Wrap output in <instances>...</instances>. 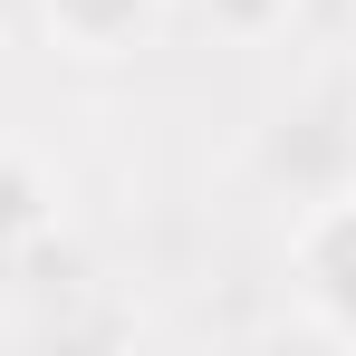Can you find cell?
Masks as SVG:
<instances>
[{
  "mask_svg": "<svg viewBox=\"0 0 356 356\" xmlns=\"http://www.w3.org/2000/svg\"><path fill=\"white\" fill-rule=\"evenodd\" d=\"M289 289L318 337L356 347V183L308 193V212L289 222Z\"/></svg>",
  "mask_w": 356,
  "mask_h": 356,
  "instance_id": "obj_1",
  "label": "cell"
},
{
  "mask_svg": "<svg viewBox=\"0 0 356 356\" xmlns=\"http://www.w3.org/2000/svg\"><path fill=\"white\" fill-rule=\"evenodd\" d=\"M174 0H39V29L58 58H87V67H116V58H145L164 39Z\"/></svg>",
  "mask_w": 356,
  "mask_h": 356,
  "instance_id": "obj_2",
  "label": "cell"
},
{
  "mask_svg": "<svg viewBox=\"0 0 356 356\" xmlns=\"http://www.w3.org/2000/svg\"><path fill=\"white\" fill-rule=\"evenodd\" d=\"M202 10H212V29H222V39H241V49L280 39V29L298 19V0H202Z\"/></svg>",
  "mask_w": 356,
  "mask_h": 356,
  "instance_id": "obj_4",
  "label": "cell"
},
{
  "mask_svg": "<svg viewBox=\"0 0 356 356\" xmlns=\"http://www.w3.org/2000/svg\"><path fill=\"white\" fill-rule=\"evenodd\" d=\"M29 232H49V183L19 154H0V241H29Z\"/></svg>",
  "mask_w": 356,
  "mask_h": 356,
  "instance_id": "obj_3",
  "label": "cell"
}]
</instances>
